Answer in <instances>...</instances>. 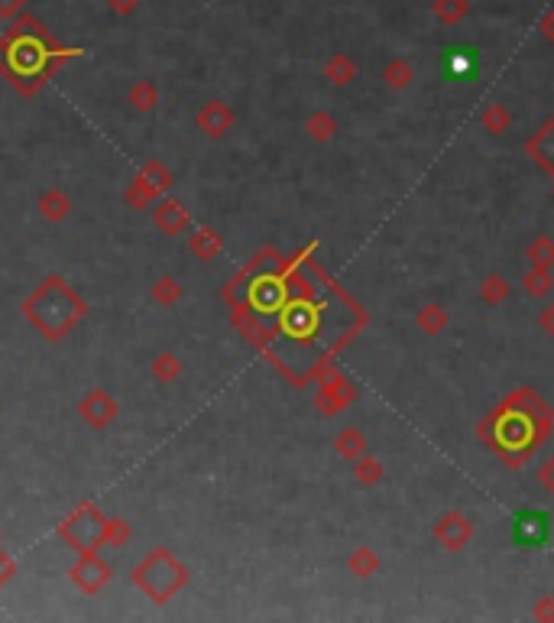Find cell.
I'll list each match as a JSON object with an SVG mask.
<instances>
[{
  "instance_id": "5bb4252c",
  "label": "cell",
  "mask_w": 554,
  "mask_h": 623,
  "mask_svg": "<svg viewBox=\"0 0 554 623\" xmlns=\"http://www.w3.org/2000/svg\"><path fill=\"white\" fill-rule=\"evenodd\" d=\"M335 452L341 455L344 461H350V465H354L357 458H360V455H367L369 452V438L363 435L360 429H357V425H347V429H341L335 435Z\"/></svg>"
},
{
  "instance_id": "d590c367",
  "label": "cell",
  "mask_w": 554,
  "mask_h": 623,
  "mask_svg": "<svg viewBox=\"0 0 554 623\" xmlns=\"http://www.w3.org/2000/svg\"><path fill=\"white\" fill-rule=\"evenodd\" d=\"M538 480H541V488H545L548 494L554 497V455H551V458L545 461V465H541V471H538Z\"/></svg>"
},
{
  "instance_id": "e0dca14e",
  "label": "cell",
  "mask_w": 554,
  "mask_h": 623,
  "mask_svg": "<svg viewBox=\"0 0 554 623\" xmlns=\"http://www.w3.org/2000/svg\"><path fill=\"white\" fill-rule=\"evenodd\" d=\"M522 289H526L528 299H548L554 293V276L551 270H538V266H528L522 273Z\"/></svg>"
},
{
  "instance_id": "f1b7e54d",
  "label": "cell",
  "mask_w": 554,
  "mask_h": 623,
  "mask_svg": "<svg viewBox=\"0 0 554 623\" xmlns=\"http://www.w3.org/2000/svg\"><path fill=\"white\" fill-rule=\"evenodd\" d=\"M130 104H133L136 111H150L153 104L159 101V91H156V85L153 81H136L133 88H130Z\"/></svg>"
},
{
  "instance_id": "7c38bea8",
  "label": "cell",
  "mask_w": 554,
  "mask_h": 623,
  "mask_svg": "<svg viewBox=\"0 0 554 623\" xmlns=\"http://www.w3.org/2000/svg\"><path fill=\"white\" fill-rule=\"evenodd\" d=\"M195 124H198V130L205 136H211V140H220V136H224L230 127H234V111H230L224 101H208L205 108L198 111V117H195Z\"/></svg>"
},
{
  "instance_id": "ac0fdd59",
  "label": "cell",
  "mask_w": 554,
  "mask_h": 623,
  "mask_svg": "<svg viewBox=\"0 0 554 623\" xmlns=\"http://www.w3.org/2000/svg\"><path fill=\"white\" fill-rule=\"evenodd\" d=\"M383 81L392 88V91H402V88H409L415 81L412 62H409V59H402V56L389 59V62L383 65Z\"/></svg>"
},
{
  "instance_id": "4fadbf2b",
  "label": "cell",
  "mask_w": 554,
  "mask_h": 623,
  "mask_svg": "<svg viewBox=\"0 0 554 623\" xmlns=\"http://www.w3.org/2000/svg\"><path fill=\"white\" fill-rule=\"evenodd\" d=\"M153 224H156L163 234H182V231L188 228V211H185L182 201L165 199L153 208Z\"/></svg>"
},
{
  "instance_id": "cb8c5ba5",
  "label": "cell",
  "mask_w": 554,
  "mask_h": 623,
  "mask_svg": "<svg viewBox=\"0 0 554 623\" xmlns=\"http://www.w3.org/2000/svg\"><path fill=\"white\" fill-rule=\"evenodd\" d=\"M39 211H43L46 221H62L65 215L71 211V201L62 188H49V192L39 199Z\"/></svg>"
},
{
  "instance_id": "8992f818",
  "label": "cell",
  "mask_w": 554,
  "mask_h": 623,
  "mask_svg": "<svg viewBox=\"0 0 554 623\" xmlns=\"http://www.w3.org/2000/svg\"><path fill=\"white\" fill-rule=\"evenodd\" d=\"M431 532H434V542L444 552H454V555L474 542V523H470V516L461 513V510H451V513L441 516Z\"/></svg>"
},
{
  "instance_id": "d6a6232c",
  "label": "cell",
  "mask_w": 554,
  "mask_h": 623,
  "mask_svg": "<svg viewBox=\"0 0 554 623\" xmlns=\"http://www.w3.org/2000/svg\"><path fill=\"white\" fill-rule=\"evenodd\" d=\"M532 617H535V620L551 623L554 620V597L551 595H541L538 601L532 604Z\"/></svg>"
},
{
  "instance_id": "74e56055",
  "label": "cell",
  "mask_w": 554,
  "mask_h": 623,
  "mask_svg": "<svg viewBox=\"0 0 554 623\" xmlns=\"http://www.w3.org/2000/svg\"><path fill=\"white\" fill-rule=\"evenodd\" d=\"M107 4H111V10H114L117 16H127V14H133L140 0H107Z\"/></svg>"
},
{
  "instance_id": "4316f807",
  "label": "cell",
  "mask_w": 554,
  "mask_h": 623,
  "mask_svg": "<svg viewBox=\"0 0 554 623\" xmlns=\"http://www.w3.org/2000/svg\"><path fill=\"white\" fill-rule=\"evenodd\" d=\"M480 124H484L490 134L499 136L512 127V114H509V108H503V104H486L484 114H480Z\"/></svg>"
},
{
  "instance_id": "1f68e13d",
  "label": "cell",
  "mask_w": 554,
  "mask_h": 623,
  "mask_svg": "<svg viewBox=\"0 0 554 623\" xmlns=\"http://www.w3.org/2000/svg\"><path fill=\"white\" fill-rule=\"evenodd\" d=\"M123 539H130V526L121 523V520H107V530H104V542H114L121 545Z\"/></svg>"
},
{
  "instance_id": "8d00e7d4",
  "label": "cell",
  "mask_w": 554,
  "mask_h": 623,
  "mask_svg": "<svg viewBox=\"0 0 554 623\" xmlns=\"http://www.w3.org/2000/svg\"><path fill=\"white\" fill-rule=\"evenodd\" d=\"M10 578H14V559H10L7 552L0 549V587L7 585Z\"/></svg>"
},
{
  "instance_id": "8fae6325",
  "label": "cell",
  "mask_w": 554,
  "mask_h": 623,
  "mask_svg": "<svg viewBox=\"0 0 554 623\" xmlns=\"http://www.w3.org/2000/svg\"><path fill=\"white\" fill-rule=\"evenodd\" d=\"M526 153L528 159H535L541 172L554 176V117H548L538 130L526 140Z\"/></svg>"
},
{
  "instance_id": "f35d334b",
  "label": "cell",
  "mask_w": 554,
  "mask_h": 623,
  "mask_svg": "<svg viewBox=\"0 0 554 623\" xmlns=\"http://www.w3.org/2000/svg\"><path fill=\"white\" fill-rule=\"evenodd\" d=\"M545 20H554V7L548 10V16H545ZM548 39H551V43H554V33H551V37H548Z\"/></svg>"
},
{
  "instance_id": "603a6c76",
  "label": "cell",
  "mask_w": 554,
  "mask_h": 623,
  "mask_svg": "<svg viewBox=\"0 0 554 623\" xmlns=\"http://www.w3.org/2000/svg\"><path fill=\"white\" fill-rule=\"evenodd\" d=\"M305 134L312 136L314 144H327V140H335L337 121L331 117V111H314V114L305 121Z\"/></svg>"
},
{
  "instance_id": "2e32d148",
  "label": "cell",
  "mask_w": 554,
  "mask_h": 623,
  "mask_svg": "<svg viewBox=\"0 0 554 623\" xmlns=\"http://www.w3.org/2000/svg\"><path fill=\"white\" fill-rule=\"evenodd\" d=\"M379 568H383V562H379L377 552L367 549V545H357V549L347 555V572L354 575V578H360V581L373 578V575H377Z\"/></svg>"
},
{
  "instance_id": "d6986e66",
  "label": "cell",
  "mask_w": 554,
  "mask_h": 623,
  "mask_svg": "<svg viewBox=\"0 0 554 623\" xmlns=\"http://www.w3.org/2000/svg\"><path fill=\"white\" fill-rule=\"evenodd\" d=\"M383 478H386L383 461L373 458V455H360V458L354 461V480L360 488H377Z\"/></svg>"
},
{
  "instance_id": "3957f363",
  "label": "cell",
  "mask_w": 554,
  "mask_h": 623,
  "mask_svg": "<svg viewBox=\"0 0 554 623\" xmlns=\"http://www.w3.org/2000/svg\"><path fill=\"white\" fill-rule=\"evenodd\" d=\"M188 581V568L172 555L169 549H153L140 565L133 568V585L156 604H169Z\"/></svg>"
},
{
  "instance_id": "ba28073f",
  "label": "cell",
  "mask_w": 554,
  "mask_h": 623,
  "mask_svg": "<svg viewBox=\"0 0 554 623\" xmlns=\"http://www.w3.org/2000/svg\"><path fill=\"white\" fill-rule=\"evenodd\" d=\"M71 581L85 591V595H94L101 587L111 581V565L101 559L98 552H81V559L71 565Z\"/></svg>"
},
{
  "instance_id": "7a4b0ae2",
  "label": "cell",
  "mask_w": 554,
  "mask_h": 623,
  "mask_svg": "<svg viewBox=\"0 0 554 623\" xmlns=\"http://www.w3.org/2000/svg\"><path fill=\"white\" fill-rule=\"evenodd\" d=\"M85 312H88L85 299H81L62 276L43 280L33 289V295L23 302L27 322L43 338H49V341H59V338L69 335V331L85 318Z\"/></svg>"
},
{
  "instance_id": "f546056e",
  "label": "cell",
  "mask_w": 554,
  "mask_h": 623,
  "mask_svg": "<svg viewBox=\"0 0 554 623\" xmlns=\"http://www.w3.org/2000/svg\"><path fill=\"white\" fill-rule=\"evenodd\" d=\"M178 295H182V286H178L172 276H163V280L153 283V299H156L159 306H176Z\"/></svg>"
},
{
  "instance_id": "e575fe53",
  "label": "cell",
  "mask_w": 554,
  "mask_h": 623,
  "mask_svg": "<svg viewBox=\"0 0 554 623\" xmlns=\"http://www.w3.org/2000/svg\"><path fill=\"white\" fill-rule=\"evenodd\" d=\"M538 328L545 331L548 338H554V302H548V306L538 312Z\"/></svg>"
},
{
  "instance_id": "9a60e30c",
  "label": "cell",
  "mask_w": 554,
  "mask_h": 623,
  "mask_svg": "<svg viewBox=\"0 0 554 623\" xmlns=\"http://www.w3.org/2000/svg\"><path fill=\"white\" fill-rule=\"evenodd\" d=\"M448 322H451V316L441 302H425V306L415 312V325H419V331H425L428 338H438L441 331L448 328Z\"/></svg>"
},
{
  "instance_id": "ffe728a7",
  "label": "cell",
  "mask_w": 554,
  "mask_h": 623,
  "mask_svg": "<svg viewBox=\"0 0 554 623\" xmlns=\"http://www.w3.org/2000/svg\"><path fill=\"white\" fill-rule=\"evenodd\" d=\"M325 79L337 88L350 85V81L357 79V62L350 56H331L325 62Z\"/></svg>"
},
{
  "instance_id": "7402d4cb",
  "label": "cell",
  "mask_w": 554,
  "mask_h": 623,
  "mask_svg": "<svg viewBox=\"0 0 554 623\" xmlns=\"http://www.w3.org/2000/svg\"><path fill=\"white\" fill-rule=\"evenodd\" d=\"M509 280H506L503 273H490V276H484V283L476 286V295L486 302V306H499V302L509 299Z\"/></svg>"
},
{
  "instance_id": "52a82bcc",
  "label": "cell",
  "mask_w": 554,
  "mask_h": 623,
  "mask_svg": "<svg viewBox=\"0 0 554 623\" xmlns=\"http://www.w3.org/2000/svg\"><path fill=\"white\" fill-rule=\"evenodd\" d=\"M357 400V387L350 383L347 377H341V373H331V377L321 380V390L314 393V406L321 409L325 415H337L344 406H350V403Z\"/></svg>"
},
{
  "instance_id": "4dcf8cb0",
  "label": "cell",
  "mask_w": 554,
  "mask_h": 623,
  "mask_svg": "<svg viewBox=\"0 0 554 623\" xmlns=\"http://www.w3.org/2000/svg\"><path fill=\"white\" fill-rule=\"evenodd\" d=\"M444 62H448V75H467L476 69L470 52H444Z\"/></svg>"
},
{
  "instance_id": "484cf974",
  "label": "cell",
  "mask_w": 554,
  "mask_h": 623,
  "mask_svg": "<svg viewBox=\"0 0 554 623\" xmlns=\"http://www.w3.org/2000/svg\"><path fill=\"white\" fill-rule=\"evenodd\" d=\"M526 257H528V263L538 266V270H551L554 266V237H545V234L535 237L532 244H528Z\"/></svg>"
},
{
  "instance_id": "277c9868",
  "label": "cell",
  "mask_w": 554,
  "mask_h": 623,
  "mask_svg": "<svg viewBox=\"0 0 554 623\" xmlns=\"http://www.w3.org/2000/svg\"><path fill=\"white\" fill-rule=\"evenodd\" d=\"M104 530H107L104 513L88 500V503H81L75 513L65 516V523L59 526V536H62L71 549L94 552V549H101V542H104Z\"/></svg>"
},
{
  "instance_id": "44dd1931",
  "label": "cell",
  "mask_w": 554,
  "mask_h": 623,
  "mask_svg": "<svg viewBox=\"0 0 554 623\" xmlns=\"http://www.w3.org/2000/svg\"><path fill=\"white\" fill-rule=\"evenodd\" d=\"M431 14L441 27H457L470 14V0H434Z\"/></svg>"
},
{
  "instance_id": "9c48e42d",
  "label": "cell",
  "mask_w": 554,
  "mask_h": 623,
  "mask_svg": "<svg viewBox=\"0 0 554 623\" xmlns=\"http://www.w3.org/2000/svg\"><path fill=\"white\" fill-rule=\"evenodd\" d=\"M548 532H551L548 513H541V510H519V513H516V523H512V539H516V545L535 549V545L545 542Z\"/></svg>"
},
{
  "instance_id": "83f0119b",
  "label": "cell",
  "mask_w": 554,
  "mask_h": 623,
  "mask_svg": "<svg viewBox=\"0 0 554 623\" xmlns=\"http://www.w3.org/2000/svg\"><path fill=\"white\" fill-rule=\"evenodd\" d=\"M153 377L159 380V383H172V380L178 377V373H182V360L176 358V354H159V358H153Z\"/></svg>"
},
{
  "instance_id": "6da1fadb",
  "label": "cell",
  "mask_w": 554,
  "mask_h": 623,
  "mask_svg": "<svg viewBox=\"0 0 554 623\" xmlns=\"http://www.w3.org/2000/svg\"><path fill=\"white\" fill-rule=\"evenodd\" d=\"M551 423V409L538 400L535 390H516L496 413L486 415V423L476 425V435L484 438L499 458L516 467L522 465L526 455L538 448V442H545Z\"/></svg>"
},
{
  "instance_id": "d4e9b609",
  "label": "cell",
  "mask_w": 554,
  "mask_h": 623,
  "mask_svg": "<svg viewBox=\"0 0 554 623\" xmlns=\"http://www.w3.org/2000/svg\"><path fill=\"white\" fill-rule=\"evenodd\" d=\"M192 253L198 260H214L220 253V234L214 228H198L192 234Z\"/></svg>"
},
{
  "instance_id": "5b68a950",
  "label": "cell",
  "mask_w": 554,
  "mask_h": 623,
  "mask_svg": "<svg viewBox=\"0 0 554 623\" xmlns=\"http://www.w3.org/2000/svg\"><path fill=\"white\" fill-rule=\"evenodd\" d=\"M169 186H172V172L165 169L163 163H146L140 169V176L133 179V186H127L123 199H127L130 205L143 208V205H150L156 195H163Z\"/></svg>"
},
{
  "instance_id": "30bf717a",
  "label": "cell",
  "mask_w": 554,
  "mask_h": 623,
  "mask_svg": "<svg viewBox=\"0 0 554 623\" xmlns=\"http://www.w3.org/2000/svg\"><path fill=\"white\" fill-rule=\"evenodd\" d=\"M79 413L91 429H104V425H111L117 419V403L114 396L104 393V390H91V393L81 400Z\"/></svg>"
},
{
  "instance_id": "836d02e7",
  "label": "cell",
  "mask_w": 554,
  "mask_h": 623,
  "mask_svg": "<svg viewBox=\"0 0 554 623\" xmlns=\"http://www.w3.org/2000/svg\"><path fill=\"white\" fill-rule=\"evenodd\" d=\"M29 0H0V20H16Z\"/></svg>"
}]
</instances>
